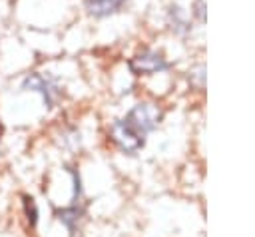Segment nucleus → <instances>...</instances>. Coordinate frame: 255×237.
I'll list each match as a JSON object with an SVG mask.
<instances>
[{
	"label": "nucleus",
	"mask_w": 255,
	"mask_h": 237,
	"mask_svg": "<svg viewBox=\"0 0 255 237\" xmlns=\"http://www.w3.org/2000/svg\"><path fill=\"white\" fill-rule=\"evenodd\" d=\"M161 110L155 104H135L126 118L116 119L110 127V137L124 153H135L145 145L147 133H151L161 121Z\"/></svg>",
	"instance_id": "nucleus-1"
},
{
	"label": "nucleus",
	"mask_w": 255,
	"mask_h": 237,
	"mask_svg": "<svg viewBox=\"0 0 255 237\" xmlns=\"http://www.w3.org/2000/svg\"><path fill=\"white\" fill-rule=\"evenodd\" d=\"M22 90H26V92H38L48 108H54L56 102H58V98L62 96V90H60L58 82L54 78H50V76L40 74V72L28 74L22 80Z\"/></svg>",
	"instance_id": "nucleus-2"
},
{
	"label": "nucleus",
	"mask_w": 255,
	"mask_h": 237,
	"mask_svg": "<svg viewBox=\"0 0 255 237\" xmlns=\"http://www.w3.org/2000/svg\"><path fill=\"white\" fill-rule=\"evenodd\" d=\"M129 70L133 74H137V76H141V74H157V72L169 70V62L163 58V54L147 50V52H141V54H137L135 58L129 60Z\"/></svg>",
	"instance_id": "nucleus-3"
},
{
	"label": "nucleus",
	"mask_w": 255,
	"mask_h": 237,
	"mask_svg": "<svg viewBox=\"0 0 255 237\" xmlns=\"http://www.w3.org/2000/svg\"><path fill=\"white\" fill-rule=\"evenodd\" d=\"M84 205L82 201H72L68 207H62V209H56V219L70 231V235H76L78 233V225L84 217Z\"/></svg>",
	"instance_id": "nucleus-4"
},
{
	"label": "nucleus",
	"mask_w": 255,
	"mask_h": 237,
	"mask_svg": "<svg viewBox=\"0 0 255 237\" xmlns=\"http://www.w3.org/2000/svg\"><path fill=\"white\" fill-rule=\"evenodd\" d=\"M128 0H86V10L94 18H106L116 14Z\"/></svg>",
	"instance_id": "nucleus-5"
},
{
	"label": "nucleus",
	"mask_w": 255,
	"mask_h": 237,
	"mask_svg": "<svg viewBox=\"0 0 255 237\" xmlns=\"http://www.w3.org/2000/svg\"><path fill=\"white\" fill-rule=\"evenodd\" d=\"M169 24L177 34H183L189 30V22L185 18V12L179 6H171L169 8Z\"/></svg>",
	"instance_id": "nucleus-6"
},
{
	"label": "nucleus",
	"mask_w": 255,
	"mask_h": 237,
	"mask_svg": "<svg viewBox=\"0 0 255 237\" xmlns=\"http://www.w3.org/2000/svg\"><path fill=\"white\" fill-rule=\"evenodd\" d=\"M22 205H24V213H26L28 225L30 227H36V223H38V207H36V201L30 195H22Z\"/></svg>",
	"instance_id": "nucleus-7"
},
{
	"label": "nucleus",
	"mask_w": 255,
	"mask_h": 237,
	"mask_svg": "<svg viewBox=\"0 0 255 237\" xmlns=\"http://www.w3.org/2000/svg\"><path fill=\"white\" fill-rule=\"evenodd\" d=\"M0 135H2V123H0Z\"/></svg>",
	"instance_id": "nucleus-8"
}]
</instances>
